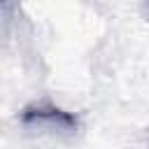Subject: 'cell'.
I'll list each match as a JSON object with an SVG mask.
<instances>
[{
  "label": "cell",
  "mask_w": 149,
  "mask_h": 149,
  "mask_svg": "<svg viewBox=\"0 0 149 149\" xmlns=\"http://www.w3.org/2000/svg\"><path fill=\"white\" fill-rule=\"evenodd\" d=\"M21 121L28 123V126H40V123H47V126H54V128H61V130H74L77 128V116L65 112V109H58L54 105H33V107H26L21 112Z\"/></svg>",
  "instance_id": "1"
}]
</instances>
